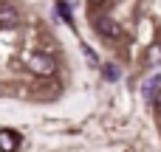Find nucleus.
<instances>
[{"instance_id": "6", "label": "nucleus", "mask_w": 161, "mask_h": 152, "mask_svg": "<svg viewBox=\"0 0 161 152\" xmlns=\"http://www.w3.org/2000/svg\"><path fill=\"white\" fill-rule=\"evenodd\" d=\"M82 51H85V56L91 59V65H99V59H96V54H93V51H91L88 45H82Z\"/></svg>"}, {"instance_id": "11", "label": "nucleus", "mask_w": 161, "mask_h": 152, "mask_svg": "<svg viewBox=\"0 0 161 152\" xmlns=\"http://www.w3.org/2000/svg\"><path fill=\"white\" fill-rule=\"evenodd\" d=\"M91 3H102V0H91Z\"/></svg>"}, {"instance_id": "2", "label": "nucleus", "mask_w": 161, "mask_h": 152, "mask_svg": "<svg viewBox=\"0 0 161 152\" xmlns=\"http://www.w3.org/2000/svg\"><path fill=\"white\" fill-rule=\"evenodd\" d=\"M93 28H96L102 37H108V39H116V37H122V25H119L113 17H99V20L93 23Z\"/></svg>"}, {"instance_id": "7", "label": "nucleus", "mask_w": 161, "mask_h": 152, "mask_svg": "<svg viewBox=\"0 0 161 152\" xmlns=\"http://www.w3.org/2000/svg\"><path fill=\"white\" fill-rule=\"evenodd\" d=\"M57 8H59V14H62V20H71V11H68V6H65V3H59Z\"/></svg>"}, {"instance_id": "5", "label": "nucleus", "mask_w": 161, "mask_h": 152, "mask_svg": "<svg viewBox=\"0 0 161 152\" xmlns=\"http://www.w3.org/2000/svg\"><path fill=\"white\" fill-rule=\"evenodd\" d=\"M158 85H161L158 76H150V79L144 82V90H142V93H144V99H147V102H150V99H156V93H158Z\"/></svg>"}, {"instance_id": "4", "label": "nucleus", "mask_w": 161, "mask_h": 152, "mask_svg": "<svg viewBox=\"0 0 161 152\" xmlns=\"http://www.w3.org/2000/svg\"><path fill=\"white\" fill-rule=\"evenodd\" d=\"M17 144H20V138L11 130H0V152H14Z\"/></svg>"}, {"instance_id": "9", "label": "nucleus", "mask_w": 161, "mask_h": 152, "mask_svg": "<svg viewBox=\"0 0 161 152\" xmlns=\"http://www.w3.org/2000/svg\"><path fill=\"white\" fill-rule=\"evenodd\" d=\"M105 73H108V76H110V79H116V73H119V71H116V68H113V65H108V68H105Z\"/></svg>"}, {"instance_id": "1", "label": "nucleus", "mask_w": 161, "mask_h": 152, "mask_svg": "<svg viewBox=\"0 0 161 152\" xmlns=\"http://www.w3.org/2000/svg\"><path fill=\"white\" fill-rule=\"evenodd\" d=\"M25 65H28V71L37 73V76H54V71H57V62H54V56H48V54H31V56L25 59Z\"/></svg>"}, {"instance_id": "10", "label": "nucleus", "mask_w": 161, "mask_h": 152, "mask_svg": "<svg viewBox=\"0 0 161 152\" xmlns=\"http://www.w3.org/2000/svg\"><path fill=\"white\" fill-rule=\"evenodd\" d=\"M156 107H158V110H161V90H158V93H156Z\"/></svg>"}, {"instance_id": "3", "label": "nucleus", "mask_w": 161, "mask_h": 152, "mask_svg": "<svg viewBox=\"0 0 161 152\" xmlns=\"http://www.w3.org/2000/svg\"><path fill=\"white\" fill-rule=\"evenodd\" d=\"M17 23H20L17 8H11V6H0V28H17Z\"/></svg>"}, {"instance_id": "8", "label": "nucleus", "mask_w": 161, "mask_h": 152, "mask_svg": "<svg viewBox=\"0 0 161 152\" xmlns=\"http://www.w3.org/2000/svg\"><path fill=\"white\" fill-rule=\"evenodd\" d=\"M150 59H153V65H158V59H161V48H153V51H150Z\"/></svg>"}]
</instances>
